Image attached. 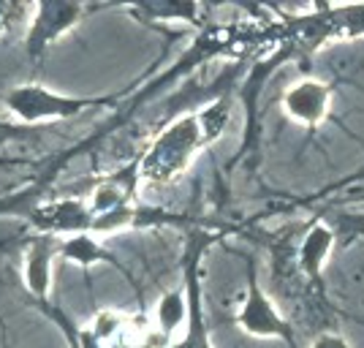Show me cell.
<instances>
[{"instance_id":"cell-14","label":"cell","mask_w":364,"mask_h":348,"mask_svg":"<svg viewBox=\"0 0 364 348\" xmlns=\"http://www.w3.org/2000/svg\"><path fill=\"white\" fill-rule=\"evenodd\" d=\"M346 226L353 228V231H364V215H356V218H350Z\"/></svg>"},{"instance_id":"cell-7","label":"cell","mask_w":364,"mask_h":348,"mask_svg":"<svg viewBox=\"0 0 364 348\" xmlns=\"http://www.w3.org/2000/svg\"><path fill=\"white\" fill-rule=\"evenodd\" d=\"M334 243H337V234H334V228L329 223L316 221L313 226L307 228V234L302 237V245H299V253H296V261H299V270H302L310 283L321 286L323 270H326V264L332 258Z\"/></svg>"},{"instance_id":"cell-1","label":"cell","mask_w":364,"mask_h":348,"mask_svg":"<svg viewBox=\"0 0 364 348\" xmlns=\"http://www.w3.org/2000/svg\"><path fill=\"white\" fill-rule=\"evenodd\" d=\"M228 117H231L228 101H215L198 112H188L174 122H168L147 147V152L139 158V182H147V185L174 182L191 167V161L198 152L223 134Z\"/></svg>"},{"instance_id":"cell-6","label":"cell","mask_w":364,"mask_h":348,"mask_svg":"<svg viewBox=\"0 0 364 348\" xmlns=\"http://www.w3.org/2000/svg\"><path fill=\"white\" fill-rule=\"evenodd\" d=\"M92 221H95V215H92L87 199H58V201H49L41 210L33 212V223L49 237L87 234L92 231Z\"/></svg>"},{"instance_id":"cell-11","label":"cell","mask_w":364,"mask_h":348,"mask_svg":"<svg viewBox=\"0 0 364 348\" xmlns=\"http://www.w3.org/2000/svg\"><path fill=\"white\" fill-rule=\"evenodd\" d=\"M171 348H213L210 337L204 332V324H201V310L196 307V300L191 302V318H188V334L182 337L180 343H174Z\"/></svg>"},{"instance_id":"cell-10","label":"cell","mask_w":364,"mask_h":348,"mask_svg":"<svg viewBox=\"0 0 364 348\" xmlns=\"http://www.w3.org/2000/svg\"><path fill=\"white\" fill-rule=\"evenodd\" d=\"M188 318H191V305L185 302L180 291H168L161 297V302L155 305V324L152 327L164 337H171L182 324H188Z\"/></svg>"},{"instance_id":"cell-2","label":"cell","mask_w":364,"mask_h":348,"mask_svg":"<svg viewBox=\"0 0 364 348\" xmlns=\"http://www.w3.org/2000/svg\"><path fill=\"white\" fill-rule=\"evenodd\" d=\"M114 104V98H76V95H60L44 85H22L6 95V106L14 112L22 122H49L68 120L95 106Z\"/></svg>"},{"instance_id":"cell-8","label":"cell","mask_w":364,"mask_h":348,"mask_svg":"<svg viewBox=\"0 0 364 348\" xmlns=\"http://www.w3.org/2000/svg\"><path fill=\"white\" fill-rule=\"evenodd\" d=\"M58 248H60V240L58 237H38L33 240V245L25 253V283L31 288L38 300H44L49 294V286H52V261L58 256Z\"/></svg>"},{"instance_id":"cell-9","label":"cell","mask_w":364,"mask_h":348,"mask_svg":"<svg viewBox=\"0 0 364 348\" xmlns=\"http://www.w3.org/2000/svg\"><path fill=\"white\" fill-rule=\"evenodd\" d=\"M58 256L68 258L74 264H82V267H90L95 261H114V256L101 245V240H95V234H90V231L87 234H74L68 240H60Z\"/></svg>"},{"instance_id":"cell-5","label":"cell","mask_w":364,"mask_h":348,"mask_svg":"<svg viewBox=\"0 0 364 348\" xmlns=\"http://www.w3.org/2000/svg\"><path fill=\"white\" fill-rule=\"evenodd\" d=\"M36 16L31 22V38H28V52L33 58H41L46 46L55 38H60L65 31H71L85 14V6L76 3H41L33 9Z\"/></svg>"},{"instance_id":"cell-3","label":"cell","mask_w":364,"mask_h":348,"mask_svg":"<svg viewBox=\"0 0 364 348\" xmlns=\"http://www.w3.org/2000/svg\"><path fill=\"white\" fill-rule=\"evenodd\" d=\"M237 327L250 337H267V340H283L289 348H296V337L294 329L286 321V316L277 310L272 297L258 286V280L250 275L247 280V291H245L242 307L237 313Z\"/></svg>"},{"instance_id":"cell-13","label":"cell","mask_w":364,"mask_h":348,"mask_svg":"<svg viewBox=\"0 0 364 348\" xmlns=\"http://www.w3.org/2000/svg\"><path fill=\"white\" fill-rule=\"evenodd\" d=\"M11 11H16L14 6H6V3H0V36L6 33V28H9V14Z\"/></svg>"},{"instance_id":"cell-4","label":"cell","mask_w":364,"mask_h":348,"mask_svg":"<svg viewBox=\"0 0 364 348\" xmlns=\"http://www.w3.org/2000/svg\"><path fill=\"white\" fill-rule=\"evenodd\" d=\"M280 104L294 122H299L304 128H318L332 112V88L321 79L304 76L286 88Z\"/></svg>"},{"instance_id":"cell-12","label":"cell","mask_w":364,"mask_h":348,"mask_svg":"<svg viewBox=\"0 0 364 348\" xmlns=\"http://www.w3.org/2000/svg\"><path fill=\"white\" fill-rule=\"evenodd\" d=\"M310 348H353L343 337V334H337V332H321L313 343H310Z\"/></svg>"}]
</instances>
